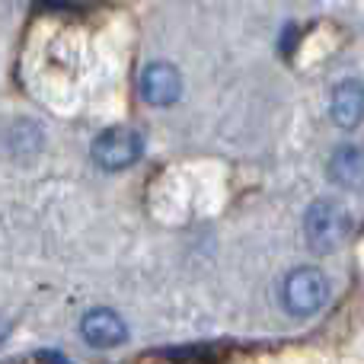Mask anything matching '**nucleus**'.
Listing matches in <instances>:
<instances>
[{
    "label": "nucleus",
    "instance_id": "obj_6",
    "mask_svg": "<svg viewBox=\"0 0 364 364\" xmlns=\"http://www.w3.org/2000/svg\"><path fill=\"white\" fill-rule=\"evenodd\" d=\"M329 115L339 128H358L364 122V83L361 80H342L333 90L329 100Z\"/></svg>",
    "mask_w": 364,
    "mask_h": 364
},
{
    "label": "nucleus",
    "instance_id": "obj_2",
    "mask_svg": "<svg viewBox=\"0 0 364 364\" xmlns=\"http://www.w3.org/2000/svg\"><path fill=\"white\" fill-rule=\"evenodd\" d=\"M304 230H307V240L316 250H336L352 233V214L339 201H316L304 218Z\"/></svg>",
    "mask_w": 364,
    "mask_h": 364
},
{
    "label": "nucleus",
    "instance_id": "obj_4",
    "mask_svg": "<svg viewBox=\"0 0 364 364\" xmlns=\"http://www.w3.org/2000/svg\"><path fill=\"white\" fill-rule=\"evenodd\" d=\"M138 90H141V100L151 102V106H173L182 96V77L173 64L154 61L141 70Z\"/></svg>",
    "mask_w": 364,
    "mask_h": 364
},
{
    "label": "nucleus",
    "instance_id": "obj_3",
    "mask_svg": "<svg viewBox=\"0 0 364 364\" xmlns=\"http://www.w3.org/2000/svg\"><path fill=\"white\" fill-rule=\"evenodd\" d=\"M144 154V141L134 128H106L93 141V160L102 170H128Z\"/></svg>",
    "mask_w": 364,
    "mask_h": 364
},
{
    "label": "nucleus",
    "instance_id": "obj_7",
    "mask_svg": "<svg viewBox=\"0 0 364 364\" xmlns=\"http://www.w3.org/2000/svg\"><path fill=\"white\" fill-rule=\"evenodd\" d=\"M329 176L346 188H364V147L342 144L329 157Z\"/></svg>",
    "mask_w": 364,
    "mask_h": 364
},
{
    "label": "nucleus",
    "instance_id": "obj_5",
    "mask_svg": "<svg viewBox=\"0 0 364 364\" xmlns=\"http://www.w3.org/2000/svg\"><path fill=\"white\" fill-rule=\"evenodd\" d=\"M80 333H83V339H87L90 346L115 348V346H122V342H125L128 326H125V320H122L115 310L96 307V310H90V314L80 320Z\"/></svg>",
    "mask_w": 364,
    "mask_h": 364
},
{
    "label": "nucleus",
    "instance_id": "obj_1",
    "mask_svg": "<svg viewBox=\"0 0 364 364\" xmlns=\"http://www.w3.org/2000/svg\"><path fill=\"white\" fill-rule=\"evenodd\" d=\"M329 301V282L320 269H294L282 284V304L291 316H314Z\"/></svg>",
    "mask_w": 364,
    "mask_h": 364
}]
</instances>
